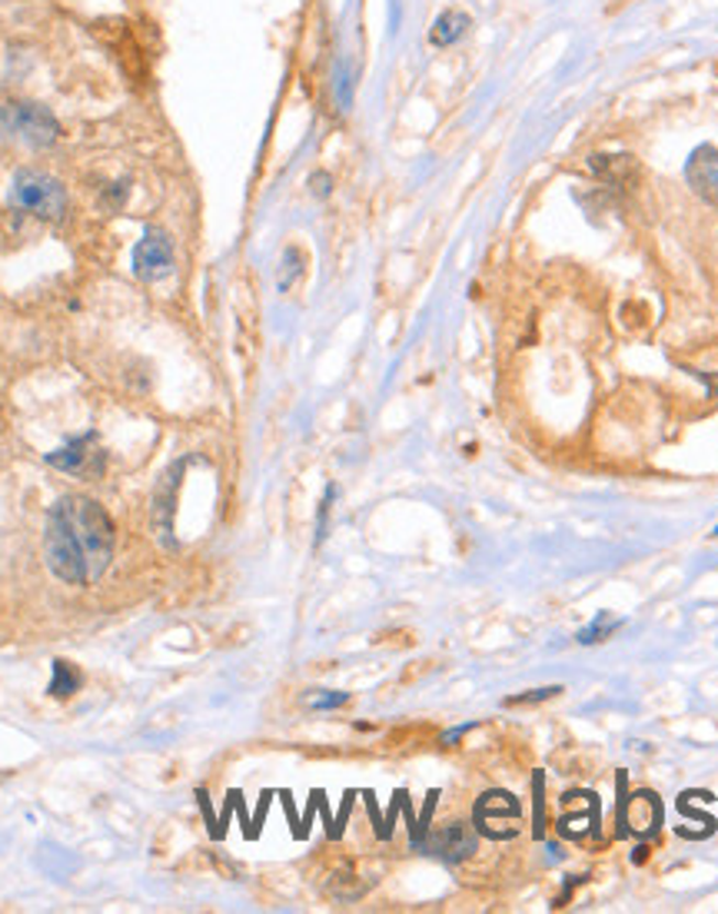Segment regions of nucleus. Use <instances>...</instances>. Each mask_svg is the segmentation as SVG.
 Masks as SVG:
<instances>
[{
  "label": "nucleus",
  "mask_w": 718,
  "mask_h": 914,
  "mask_svg": "<svg viewBox=\"0 0 718 914\" xmlns=\"http://www.w3.org/2000/svg\"><path fill=\"white\" fill-rule=\"evenodd\" d=\"M117 529L110 513L87 496H60L44 522V555L67 585L97 582L113 559Z\"/></svg>",
  "instance_id": "f257e3e1"
},
{
  "label": "nucleus",
  "mask_w": 718,
  "mask_h": 914,
  "mask_svg": "<svg viewBox=\"0 0 718 914\" xmlns=\"http://www.w3.org/2000/svg\"><path fill=\"white\" fill-rule=\"evenodd\" d=\"M11 207L47 223H60L67 213V190L44 170H18L11 180Z\"/></svg>",
  "instance_id": "f03ea898"
},
{
  "label": "nucleus",
  "mask_w": 718,
  "mask_h": 914,
  "mask_svg": "<svg viewBox=\"0 0 718 914\" xmlns=\"http://www.w3.org/2000/svg\"><path fill=\"white\" fill-rule=\"evenodd\" d=\"M0 133H11L31 146H51L60 136V123L47 107L8 103V107H0Z\"/></svg>",
  "instance_id": "7ed1b4c3"
},
{
  "label": "nucleus",
  "mask_w": 718,
  "mask_h": 914,
  "mask_svg": "<svg viewBox=\"0 0 718 914\" xmlns=\"http://www.w3.org/2000/svg\"><path fill=\"white\" fill-rule=\"evenodd\" d=\"M174 273V240L161 227H147L133 246V276L143 283H157Z\"/></svg>",
  "instance_id": "20e7f679"
},
{
  "label": "nucleus",
  "mask_w": 718,
  "mask_h": 914,
  "mask_svg": "<svg viewBox=\"0 0 718 914\" xmlns=\"http://www.w3.org/2000/svg\"><path fill=\"white\" fill-rule=\"evenodd\" d=\"M47 463L70 476H97L103 470V452L97 449V432H87V436L60 445L57 452H47Z\"/></svg>",
  "instance_id": "39448f33"
},
{
  "label": "nucleus",
  "mask_w": 718,
  "mask_h": 914,
  "mask_svg": "<svg viewBox=\"0 0 718 914\" xmlns=\"http://www.w3.org/2000/svg\"><path fill=\"white\" fill-rule=\"evenodd\" d=\"M519 818V802L509 792H486L476 802V828L489 838H512Z\"/></svg>",
  "instance_id": "423d86ee"
},
{
  "label": "nucleus",
  "mask_w": 718,
  "mask_h": 914,
  "mask_svg": "<svg viewBox=\"0 0 718 914\" xmlns=\"http://www.w3.org/2000/svg\"><path fill=\"white\" fill-rule=\"evenodd\" d=\"M476 832L466 825V822H453V825H446L443 832H437L433 838L426 841V848L433 851V855H440L443 861H450V865H456V861H466L473 851H476Z\"/></svg>",
  "instance_id": "0eeeda50"
},
{
  "label": "nucleus",
  "mask_w": 718,
  "mask_h": 914,
  "mask_svg": "<svg viewBox=\"0 0 718 914\" xmlns=\"http://www.w3.org/2000/svg\"><path fill=\"white\" fill-rule=\"evenodd\" d=\"M180 476H184V466L177 463L167 476H164V483L157 486V493H154V522L161 526V532L167 536L170 532V526H174V496H177V483H180Z\"/></svg>",
  "instance_id": "6e6552de"
},
{
  "label": "nucleus",
  "mask_w": 718,
  "mask_h": 914,
  "mask_svg": "<svg viewBox=\"0 0 718 914\" xmlns=\"http://www.w3.org/2000/svg\"><path fill=\"white\" fill-rule=\"evenodd\" d=\"M466 31H470V18L463 11H446V14L437 18L433 31H429V41H433L437 47H453Z\"/></svg>",
  "instance_id": "1a4fd4ad"
},
{
  "label": "nucleus",
  "mask_w": 718,
  "mask_h": 914,
  "mask_svg": "<svg viewBox=\"0 0 718 914\" xmlns=\"http://www.w3.org/2000/svg\"><path fill=\"white\" fill-rule=\"evenodd\" d=\"M80 672L70 665V662H64V659H57L54 662V679H51V685H47V692L54 695V698H70L77 689H80Z\"/></svg>",
  "instance_id": "9d476101"
},
{
  "label": "nucleus",
  "mask_w": 718,
  "mask_h": 914,
  "mask_svg": "<svg viewBox=\"0 0 718 914\" xmlns=\"http://www.w3.org/2000/svg\"><path fill=\"white\" fill-rule=\"evenodd\" d=\"M619 626H622L619 619H612L609 613H599V616H596V619H593V623H589V626H586V629L579 632V642H583V646H593V642H603V636H609V632H616Z\"/></svg>",
  "instance_id": "9b49d317"
},
{
  "label": "nucleus",
  "mask_w": 718,
  "mask_h": 914,
  "mask_svg": "<svg viewBox=\"0 0 718 914\" xmlns=\"http://www.w3.org/2000/svg\"><path fill=\"white\" fill-rule=\"evenodd\" d=\"M437 799H440V792H437V789L426 795V808H422V818H416V825H412V832H409V838H412V848H422V845H426V828H429V818H433Z\"/></svg>",
  "instance_id": "f8f14e48"
},
{
  "label": "nucleus",
  "mask_w": 718,
  "mask_h": 914,
  "mask_svg": "<svg viewBox=\"0 0 718 914\" xmlns=\"http://www.w3.org/2000/svg\"><path fill=\"white\" fill-rule=\"evenodd\" d=\"M346 702H350L346 692H313V695H307V705L313 712H333V708H340Z\"/></svg>",
  "instance_id": "ddd939ff"
},
{
  "label": "nucleus",
  "mask_w": 718,
  "mask_h": 914,
  "mask_svg": "<svg viewBox=\"0 0 718 914\" xmlns=\"http://www.w3.org/2000/svg\"><path fill=\"white\" fill-rule=\"evenodd\" d=\"M562 689L559 685H549V689H535V692H526V695H512V698H506L502 705L506 708H516V705H532V702H545V698H552V695H559Z\"/></svg>",
  "instance_id": "4468645a"
},
{
  "label": "nucleus",
  "mask_w": 718,
  "mask_h": 914,
  "mask_svg": "<svg viewBox=\"0 0 718 914\" xmlns=\"http://www.w3.org/2000/svg\"><path fill=\"white\" fill-rule=\"evenodd\" d=\"M542 772H535V779H532V789H535V825H532V832H535V838H542Z\"/></svg>",
  "instance_id": "2eb2a0df"
},
{
  "label": "nucleus",
  "mask_w": 718,
  "mask_h": 914,
  "mask_svg": "<svg viewBox=\"0 0 718 914\" xmlns=\"http://www.w3.org/2000/svg\"><path fill=\"white\" fill-rule=\"evenodd\" d=\"M197 802H200V812H203V818H207V825H210V835H217V818H213V808H210V795L200 789L197 792Z\"/></svg>",
  "instance_id": "dca6fc26"
},
{
  "label": "nucleus",
  "mask_w": 718,
  "mask_h": 914,
  "mask_svg": "<svg viewBox=\"0 0 718 914\" xmlns=\"http://www.w3.org/2000/svg\"><path fill=\"white\" fill-rule=\"evenodd\" d=\"M350 808H353V792H346V799H343V812H340V818L333 822V832H330V838H340V835H343V825H346V815H350Z\"/></svg>",
  "instance_id": "f3484780"
},
{
  "label": "nucleus",
  "mask_w": 718,
  "mask_h": 914,
  "mask_svg": "<svg viewBox=\"0 0 718 914\" xmlns=\"http://www.w3.org/2000/svg\"><path fill=\"white\" fill-rule=\"evenodd\" d=\"M310 184H313V194H317V197H327V194H330V174H317Z\"/></svg>",
  "instance_id": "a211bd4d"
},
{
  "label": "nucleus",
  "mask_w": 718,
  "mask_h": 914,
  "mask_svg": "<svg viewBox=\"0 0 718 914\" xmlns=\"http://www.w3.org/2000/svg\"><path fill=\"white\" fill-rule=\"evenodd\" d=\"M470 728H473V725H460V728H450V731H446V735H443L440 741H443V745H453V741H460V738H463V735H466Z\"/></svg>",
  "instance_id": "6ab92c4d"
},
{
  "label": "nucleus",
  "mask_w": 718,
  "mask_h": 914,
  "mask_svg": "<svg viewBox=\"0 0 718 914\" xmlns=\"http://www.w3.org/2000/svg\"><path fill=\"white\" fill-rule=\"evenodd\" d=\"M366 808H369V815H373V825H376V835L383 832V815H379V808H376V802H373V795L366 792Z\"/></svg>",
  "instance_id": "aec40b11"
},
{
  "label": "nucleus",
  "mask_w": 718,
  "mask_h": 914,
  "mask_svg": "<svg viewBox=\"0 0 718 914\" xmlns=\"http://www.w3.org/2000/svg\"><path fill=\"white\" fill-rule=\"evenodd\" d=\"M715 536H718V529H715Z\"/></svg>",
  "instance_id": "412c9836"
}]
</instances>
